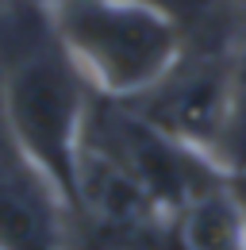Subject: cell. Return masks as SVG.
<instances>
[{"label":"cell","instance_id":"cell-1","mask_svg":"<svg viewBox=\"0 0 246 250\" xmlns=\"http://www.w3.org/2000/svg\"><path fill=\"white\" fill-rule=\"evenodd\" d=\"M50 23L69 65L108 100H135L181 58V23L158 0H58Z\"/></svg>","mask_w":246,"mask_h":250},{"label":"cell","instance_id":"cell-2","mask_svg":"<svg viewBox=\"0 0 246 250\" xmlns=\"http://www.w3.org/2000/svg\"><path fill=\"white\" fill-rule=\"evenodd\" d=\"M81 73L62 54H31L4 77V116L42 181L73 204V173L85 135V93Z\"/></svg>","mask_w":246,"mask_h":250},{"label":"cell","instance_id":"cell-3","mask_svg":"<svg viewBox=\"0 0 246 250\" xmlns=\"http://www.w3.org/2000/svg\"><path fill=\"white\" fill-rule=\"evenodd\" d=\"M85 143L100 146L108 158H116L123 169L150 192L154 200L173 216L184 200L212 185H223V169L208 154L169 139L165 131L146 124L131 104L112 100L85 116Z\"/></svg>","mask_w":246,"mask_h":250},{"label":"cell","instance_id":"cell-4","mask_svg":"<svg viewBox=\"0 0 246 250\" xmlns=\"http://www.w3.org/2000/svg\"><path fill=\"white\" fill-rule=\"evenodd\" d=\"M123 104H131L146 124L165 131L169 139H177L215 162L223 120H227V62H212V58L184 62L181 54L177 65L154 89H146L135 100H123Z\"/></svg>","mask_w":246,"mask_h":250},{"label":"cell","instance_id":"cell-5","mask_svg":"<svg viewBox=\"0 0 246 250\" xmlns=\"http://www.w3.org/2000/svg\"><path fill=\"white\" fill-rule=\"evenodd\" d=\"M73 208H85L96 223L120 235H146L165 219V208L150 192L116 158H108L85 139H81L77 173H73Z\"/></svg>","mask_w":246,"mask_h":250},{"label":"cell","instance_id":"cell-6","mask_svg":"<svg viewBox=\"0 0 246 250\" xmlns=\"http://www.w3.org/2000/svg\"><path fill=\"white\" fill-rule=\"evenodd\" d=\"M173 250H246V208L231 185H212L169 216Z\"/></svg>","mask_w":246,"mask_h":250},{"label":"cell","instance_id":"cell-7","mask_svg":"<svg viewBox=\"0 0 246 250\" xmlns=\"http://www.w3.org/2000/svg\"><path fill=\"white\" fill-rule=\"evenodd\" d=\"M0 250H62L46 196L12 173H0Z\"/></svg>","mask_w":246,"mask_h":250},{"label":"cell","instance_id":"cell-8","mask_svg":"<svg viewBox=\"0 0 246 250\" xmlns=\"http://www.w3.org/2000/svg\"><path fill=\"white\" fill-rule=\"evenodd\" d=\"M215 162L223 173H246V50L227 62V120L219 135Z\"/></svg>","mask_w":246,"mask_h":250},{"label":"cell","instance_id":"cell-9","mask_svg":"<svg viewBox=\"0 0 246 250\" xmlns=\"http://www.w3.org/2000/svg\"><path fill=\"white\" fill-rule=\"evenodd\" d=\"M235 196H239V200H243V208H246V173H235Z\"/></svg>","mask_w":246,"mask_h":250},{"label":"cell","instance_id":"cell-10","mask_svg":"<svg viewBox=\"0 0 246 250\" xmlns=\"http://www.w3.org/2000/svg\"><path fill=\"white\" fill-rule=\"evenodd\" d=\"M100 250H146V247H139V243H112V247H100Z\"/></svg>","mask_w":246,"mask_h":250},{"label":"cell","instance_id":"cell-11","mask_svg":"<svg viewBox=\"0 0 246 250\" xmlns=\"http://www.w3.org/2000/svg\"><path fill=\"white\" fill-rule=\"evenodd\" d=\"M46 4H58V0H46Z\"/></svg>","mask_w":246,"mask_h":250}]
</instances>
